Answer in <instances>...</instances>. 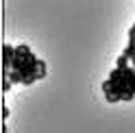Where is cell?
<instances>
[{
    "label": "cell",
    "mask_w": 135,
    "mask_h": 133,
    "mask_svg": "<svg viewBox=\"0 0 135 133\" xmlns=\"http://www.w3.org/2000/svg\"><path fill=\"white\" fill-rule=\"evenodd\" d=\"M131 65H135V55H133V57H131Z\"/></svg>",
    "instance_id": "obj_9"
},
{
    "label": "cell",
    "mask_w": 135,
    "mask_h": 133,
    "mask_svg": "<svg viewBox=\"0 0 135 133\" xmlns=\"http://www.w3.org/2000/svg\"><path fill=\"white\" fill-rule=\"evenodd\" d=\"M133 98H135V92H133V89H129V92H124V94L120 96V101H122V103H131Z\"/></svg>",
    "instance_id": "obj_5"
},
{
    "label": "cell",
    "mask_w": 135,
    "mask_h": 133,
    "mask_svg": "<svg viewBox=\"0 0 135 133\" xmlns=\"http://www.w3.org/2000/svg\"><path fill=\"white\" fill-rule=\"evenodd\" d=\"M126 57H133L135 55V41H129V44H126V48H124V50H122Z\"/></svg>",
    "instance_id": "obj_4"
},
{
    "label": "cell",
    "mask_w": 135,
    "mask_h": 133,
    "mask_svg": "<svg viewBox=\"0 0 135 133\" xmlns=\"http://www.w3.org/2000/svg\"><path fill=\"white\" fill-rule=\"evenodd\" d=\"M15 55L22 57V59H26V57L31 55V48H28L26 44H20V46H15Z\"/></svg>",
    "instance_id": "obj_3"
},
{
    "label": "cell",
    "mask_w": 135,
    "mask_h": 133,
    "mask_svg": "<svg viewBox=\"0 0 135 133\" xmlns=\"http://www.w3.org/2000/svg\"><path fill=\"white\" fill-rule=\"evenodd\" d=\"M13 57H15V48H13L11 44H4V46H2V68H11ZM11 70H13V68H11Z\"/></svg>",
    "instance_id": "obj_1"
},
{
    "label": "cell",
    "mask_w": 135,
    "mask_h": 133,
    "mask_svg": "<svg viewBox=\"0 0 135 133\" xmlns=\"http://www.w3.org/2000/svg\"><path fill=\"white\" fill-rule=\"evenodd\" d=\"M129 41H135V24L129 28Z\"/></svg>",
    "instance_id": "obj_7"
},
{
    "label": "cell",
    "mask_w": 135,
    "mask_h": 133,
    "mask_svg": "<svg viewBox=\"0 0 135 133\" xmlns=\"http://www.w3.org/2000/svg\"><path fill=\"white\" fill-rule=\"evenodd\" d=\"M105 98H107V103H122L118 94H105Z\"/></svg>",
    "instance_id": "obj_6"
},
{
    "label": "cell",
    "mask_w": 135,
    "mask_h": 133,
    "mask_svg": "<svg viewBox=\"0 0 135 133\" xmlns=\"http://www.w3.org/2000/svg\"><path fill=\"white\" fill-rule=\"evenodd\" d=\"M7 118H9V107L2 105V120H7Z\"/></svg>",
    "instance_id": "obj_8"
},
{
    "label": "cell",
    "mask_w": 135,
    "mask_h": 133,
    "mask_svg": "<svg viewBox=\"0 0 135 133\" xmlns=\"http://www.w3.org/2000/svg\"><path fill=\"white\" fill-rule=\"evenodd\" d=\"M115 65H118V68H122V70H126V68H129V65H131V57H126V55L122 53L120 57H118V61H115Z\"/></svg>",
    "instance_id": "obj_2"
}]
</instances>
